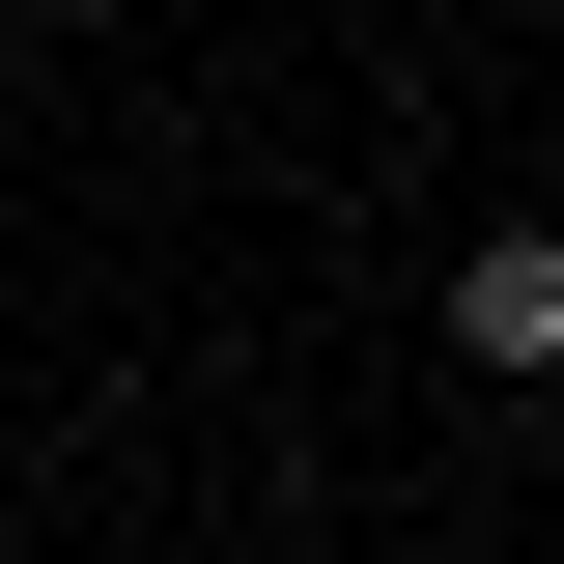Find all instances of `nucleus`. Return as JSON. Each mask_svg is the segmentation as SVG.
<instances>
[{"label": "nucleus", "instance_id": "nucleus-1", "mask_svg": "<svg viewBox=\"0 0 564 564\" xmlns=\"http://www.w3.org/2000/svg\"><path fill=\"white\" fill-rule=\"evenodd\" d=\"M452 339H480V367H564V226H480V254H452Z\"/></svg>", "mask_w": 564, "mask_h": 564}]
</instances>
